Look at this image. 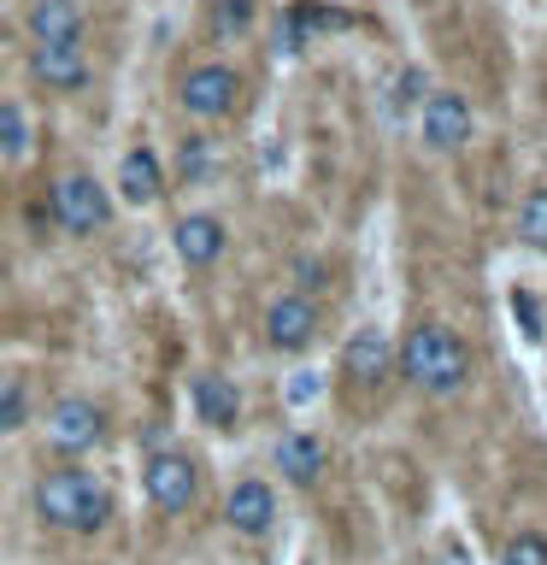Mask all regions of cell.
Listing matches in <instances>:
<instances>
[{
    "label": "cell",
    "instance_id": "cell-13",
    "mask_svg": "<svg viewBox=\"0 0 547 565\" xmlns=\"http://www.w3.org/2000/svg\"><path fill=\"white\" fill-rule=\"evenodd\" d=\"M118 189L130 206H153L159 194H165V166H159L153 148H130L118 159Z\"/></svg>",
    "mask_w": 547,
    "mask_h": 565
},
{
    "label": "cell",
    "instance_id": "cell-17",
    "mask_svg": "<svg viewBox=\"0 0 547 565\" xmlns=\"http://www.w3.org/2000/svg\"><path fill=\"white\" fill-rule=\"evenodd\" d=\"M176 177H183V183H206V177H218V141L183 136V153H176Z\"/></svg>",
    "mask_w": 547,
    "mask_h": 565
},
{
    "label": "cell",
    "instance_id": "cell-20",
    "mask_svg": "<svg viewBox=\"0 0 547 565\" xmlns=\"http://www.w3.org/2000/svg\"><path fill=\"white\" fill-rule=\"evenodd\" d=\"M501 565H547V536H536V530H518V536L501 547Z\"/></svg>",
    "mask_w": 547,
    "mask_h": 565
},
{
    "label": "cell",
    "instance_id": "cell-7",
    "mask_svg": "<svg viewBox=\"0 0 547 565\" xmlns=\"http://www.w3.org/2000/svg\"><path fill=\"white\" fill-rule=\"evenodd\" d=\"M423 113H418V136H423V148L430 153H459L471 141V100L465 95H453V88H430V95L418 100Z\"/></svg>",
    "mask_w": 547,
    "mask_h": 565
},
{
    "label": "cell",
    "instance_id": "cell-25",
    "mask_svg": "<svg viewBox=\"0 0 547 565\" xmlns=\"http://www.w3.org/2000/svg\"><path fill=\"white\" fill-rule=\"evenodd\" d=\"M448 565H465V554H448Z\"/></svg>",
    "mask_w": 547,
    "mask_h": 565
},
{
    "label": "cell",
    "instance_id": "cell-16",
    "mask_svg": "<svg viewBox=\"0 0 547 565\" xmlns=\"http://www.w3.org/2000/svg\"><path fill=\"white\" fill-rule=\"evenodd\" d=\"M277 471L289 477V483H312V477L324 471V441L312 430H289L277 441Z\"/></svg>",
    "mask_w": 547,
    "mask_h": 565
},
{
    "label": "cell",
    "instance_id": "cell-6",
    "mask_svg": "<svg viewBox=\"0 0 547 565\" xmlns=\"http://www.w3.org/2000/svg\"><path fill=\"white\" fill-rule=\"evenodd\" d=\"M100 441H106V413L88 395H60L47 406V448L83 459L88 448H100Z\"/></svg>",
    "mask_w": 547,
    "mask_h": 565
},
{
    "label": "cell",
    "instance_id": "cell-18",
    "mask_svg": "<svg viewBox=\"0 0 547 565\" xmlns=\"http://www.w3.org/2000/svg\"><path fill=\"white\" fill-rule=\"evenodd\" d=\"M518 242L547 254V189H529L524 206H518Z\"/></svg>",
    "mask_w": 547,
    "mask_h": 565
},
{
    "label": "cell",
    "instance_id": "cell-2",
    "mask_svg": "<svg viewBox=\"0 0 547 565\" xmlns=\"http://www.w3.org/2000/svg\"><path fill=\"white\" fill-rule=\"evenodd\" d=\"M400 371L406 383L423 388V395H459L471 377V348L459 342V335L448 324H412L400 342Z\"/></svg>",
    "mask_w": 547,
    "mask_h": 565
},
{
    "label": "cell",
    "instance_id": "cell-19",
    "mask_svg": "<svg viewBox=\"0 0 547 565\" xmlns=\"http://www.w3.org/2000/svg\"><path fill=\"white\" fill-rule=\"evenodd\" d=\"M24 424H30V388L7 371L0 377V436H18Z\"/></svg>",
    "mask_w": 547,
    "mask_h": 565
},
{
    "label": "cell",
    "instance_id": "cell-11",
    "mask_svg": "<svg viewBox=\"0 0 547 565\" xmlns=\"http://www.w3.org/2000/svg\"><path fill=\"white\" fill-rule=\"evenodd\" d=\"M224 524L236 530V536H265V530L277 524V489L265 483V477H242V483L224 494Z\"/></svg>",
    "mask_w": 547,
    "mask_h": 565
},
{
    "label": "cell",
    "instance_id": "cell-24",
    "mask_svg": "<svg viewBox=\"0 0 547 565\" xmlns=\"http://www.w3.org/2000/svg\"><path fill=\"white\" fill-rule=\"evenodd\" d=\"M518 318H524V335H541V324H536V307H529V295H518Z\"/></svg>",
    "mask_w": 547,
    "mask_h": 565
},
{
    "label": "cell",
    "instance_id": "cell-21",
    "mask_svg": "<svg viewBox=\"0 0 547 565\" xmlns=\"http://www.w3.org/2000/svg\"><path fill=\"white\" fill-rule=\"evenodd\" d=\"M247 24H254V0H218V7H212V30L218 35H236Z\"/></svg>",
    "mask_w": 547,
    "mask_h": 565
},
{
    "label": "cell",
    "instance_id": "cell-4",
    "mask_svg": "<svg viewBox=\"0 0 547 565\" xmlns=\"http://www.w3.org/2000/svg\"><path fill=\"white\" fill-rule=\"evenodd\" d=\"M176 106H183L189 118H201V124H218V118H229L242 106V77L229 65H218V60L189 65L183 83H176Z\"/></svg>",
    "mask_w": 547,
    "mask_h": 565
},
{
    "label": "cell",
    "instance_id": "cell-3",
    "mask_svg": "<svg viewBox=\"0 0 547 565\" xmlns=\"http://www.w3.org/2000/svg\"><path fill=\"white\" fill-rule=\"evenodd\" d=\"M47 212H53V224H60L65 236H100V230L112 224V194H106L100 177L65 171L60 183L47 189Z\"/></svg>",
    "mask_w": 547,
    "mask_h": 565
},
{
    "label": "cell",
    "instance_id": "cell-5",
    "mask_svg": "<svg viewBox=\"0 0 547 565\" xmlns=\"http://www.w3.org/2000/svg\"><path fill=\"white\" fill-rule=\"evenodd\" d=\"M141 489H148L153 512H165V519H176V512H189L194 501H201V466H194L189 454H153L148 466H141Z\"/></svg>",
    "mask_w": 547,
    "mask_h": 565
},
{
    "label": "cell",
    "instance_id": "cell-22",
    "mask_svg": "<svg viewBox=\"0 0 547 565\" xmlns=\"http://www.w3.org/2000/svg\"><path fill=\"white\" fill-rule=\"evenodd\" d=\"M0 148L24 153V118H18V106H0Z\"/></svg>",
    "mask_w": 547,
    "mask_h": 565
},
{
    "label": "cell",
    "instance_id": "cell-15",
    "mask_svg": "<svg viewBox=\"0 0 547 565\" xmlns=\"http://www.w3.org/2000/svg\"><path fill=\"white\" fill-rule=\"evenodd\" d=\"M30 42H83V7L77 0H35Z\"/></svg>",
    "mask_w": 547,
    "mask_h": 565
},
{
    "label": "cell",
    "instance_id": "cell-9",
    "mask_svg": "<svg viewBox=\"0 0 547 565\" xmlns=\"http://www.w3.org/2000/svg\"><path fill=\"white\" fill-rule=\"evenodd\" d=\"M265 342L277 353H307L318 342V307L307 295H277L265 307Z\"/></svg>",
    "mask_w": 547,
    "mask_h": 565
},
{
    "label": "cell",
    "instance_id": "cell-12",
    "mask_svg": "<svg viewBox=\"0 0 547 565\" xmlns=\"http://www.w3.org/2000/svg\"><path fill=\"white\" fill-rule=\"evenodd\" d=\"M388 371H395V342H388L377 324H365L360 335H347V348H342V377H353L360 388H377Z\"/></svg>",
    "mask_w": 547,
    "mask_h": 565
},
{
    "label": "cell",
    "instance_id": "cell-1",
    "mask_svg": "<svg viewBox=\"0 0 547 565\" xmlns=\"http://www.w3.org/2000/svg\"><path fill=\"white\" fill-rule=\"evenodd\" d=\"M35 512H42L47 530H65V536H95L112 519V489H106L100 471H83L77 459L71 466L42 471L35 483Z\"/></svg>",
    "mask_w": 547,
    "mask_h": 565
},
{
    "label": "cell",
    "instance_id": "cell-14",
    "mask_svg": "<svg viewBox=\"0 0 547 565\" xmlns=\"http://www.w3.org/2000/svg\"><path fill=\"white\" fill-rule=\"evenodd\" d=\"M194 413H201V424H212V430H236L242 424V388L218 377V371H206V377H194Z\"/></svg>",
    "mask_w": 547,
    "mask_h": 565
},
{
    "label": "cell",
    "instance_id": "cell-23",
    "mask_svg": "<svg viewBox=\"0 0 547 565\" xmlns=\"http://www.w3.org/2000/svg\"><path fill=\"white\" fill-rule=\"evenodd\" d=\"M430 88H423V71H406V77H395V106H418Z\"/></svg>",
    "mask_w": 547,
    "mask_h": 565
},
{
    "label": "cell",
    "instance_id": "cell-8",
    "mask_svg": "<svg viewBox=\"0 0 547 565\" xmlns=\"http://www.w3.org/2000/svg\"><path fill=\"white\" fill-rule=\"evenodd\" d=\"M171 247H176V259H183L189 271H206V265L224 259L229 230H224L218 212H183V218L171 224Z\"/></svg>",
    "mask_w": 547,
    "mask_h": 565
},
{
    "label": "cell",
    "instance_id": "cell-10",
    "mask_svg": "<svg viewBox=\"0 0 547 565\" xmlns=\"http://www.w3.org/2000/svg\"><path fill=\"white\" fill-rule=\"evenodd\" d=\"M30 77L53 95H77L88 83V53L83 42H35L30 47Z\"/></svg>",
    "mask_w": 547,
    "mask_h": 565
}]
</instances>
